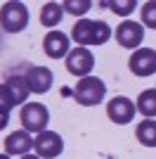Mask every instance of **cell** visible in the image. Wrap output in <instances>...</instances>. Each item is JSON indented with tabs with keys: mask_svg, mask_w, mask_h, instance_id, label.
Segmentation results:
<instances>
[{
	"mask_svg": "<svg viewBox=\"0 0 156 159\" xmlns=\"http://www.w3.org/2000/svg\"><path fill=\"white\" fill-rule=\"evenodd\" d=\"M19 121L24 126L26 133H43L47 131V121H50V112H47L45 105L40 102H28V105L21 107V114H19Z\"/></svg>",
	"mask_w": 156,
	"mask_h": 159,
	"instance_id": "obj_3",
	"label": "cell"
},
{
	"mask_svg": "<svg viewBox=\"0 0 156 159\" xmlns=\"http://www.w3.org/2000/svg\"><path fill=\"white\" fill-rule=\"evenodd\" d=\"M12 107H17V100H14L12 90L7 83H0V112H10Z\"/></svg>",
	"mask_w": 156,
	"mask_h": 159,
	"instance_id": "obj_18",
	"label": "cell"
},
{
	"mask_svg": "<svg viewBox=\"0 0 156 159\" xmlns=\"http://www.w3.org/2000/svg\"><path fill=\"white\" fill-rule=\"evenodd\" d=\"M69 36L62 31H47L45 38H43V50H45V55L50 57V60H62V57H66L69 55Z\"/></svg>",
	"mask_w": 156,
	"mask_h": 159,
	"instance_id": "obj_9",
	"label": "cell"
},
{
	"mask_svg": "<svg viewBox=\"0 0 156 159\" xmlns=\"http://www.w3.org/2000/svg\"><path fill=\"white\" fill-rule=\"evenodd\" d=\"M33 150V138L26 131H14L5 138V154H17V157H24Z\"/></svg>",
	"mask_w": 156,
	"mask_h": 159,
	"instance_id": "obj_11",
	"label": "cell"
},
{
	"mask_svg": "<svg viewBox=\"0 0 156 159\" xmlns=\"http://www.w3.org/2000/svg\"><path fill=\"white\" fill-rule=\"evenodd\" d=\"M33 150L40 159H54L64 152V140L54 131H43L33 138Z\"/></svg>",
	"mask_w": 156,
	"mask_h": 159,
	"instance_id": "obj_5",
	"label": "cell"
},
{
	"mask_svg": "<svg viewBox=\"0 0 156 159\" xmlns=\"http://www.w3.org/2000/svg\"><path fill=\"white\" fill-rule=\"evenodd\" d=\"M135 135L144 147H156V121L154 119L140 121L137 128H135Z\"/></svg>",
	"mask_w": 156,
	"mask_h": 159,
	"instance_id": "obj_16",
	"label": "cell"
},
{
	"mask_svg": "<svg viewBox=\"0 0 156 159\" xmlns=\"http://www.w3.org/2000/svg\"><path fill=\"white\" fill-rule=\"evenodd\" d=\"M62 17H64V5H59V2H45L40 10V24L52 31H54V26H59Z\"/></svg>",
	"mask_w": 156,
	"mask_h": 159,
	"instance_id": "obj_14",
	"label": "cell"
},
{
	"mask_svg": "<svg viewBox=\"0 0 156 159\" xmlns=\"http://www.w3.org/2000/svg\"><path fill=\"white\" fill-rule=\"evenodd\" d=\"M144 40V26L132 19H125L116 26V43L128 50H137Z\"/></svg>",
	"mask_w": 156,
	"mask_h": 159,
	"instance_id": "obj_7",
	"label": "cell"
},
{
	"mask_svg": "<svg viewBox=\"0 0 156 159\" xmlns=\"http://www.w3.org/2000/svg\"><path fill=\"white\" fill-rule=\"evenodd\" d=\"M7 124H10V112H0V131L7 128Z\"/></svg>",
	"mask_w": 156,
	"mask_h": 159,
	"instance_id": "obj_21",
	"label": "cell"
},
{
	"mask_svg": "<svg viewBox=\"0 0 156 159\" xmlns=\"http://www.w3.org/2000/svg\"><path fill=\"white\" fill-rule=\"evenodd\" d=\"M92 69H95V55L88 48H73V50H69V55H66V71L71 76L85 79V76H90Z\"/></svg>",
	"mask_w": 156,
	"mask_h": 159,
	"instance_id": "obj_4",
	"label": "cell"
},
{
	"mask_svg": "<svg viewBox=\"0 0 156 159\" xmlns=\"http://www.w3.org/2000/svg\"><path fill=\"white\" fill-rule=\"evenodd\" d=\"M0 26L7 33H19L28 26V7L24 2L10 0L0 7Z\"/></svg>",
	"mask_w": 156,
	"mask_h": 159,
	"instance_id": "obj_1",
	"label": "cell"
},
{
	"mask_svg": "<svg viewBox=\"0 0 156 159\" xmlns=\"http://www.w3.org/2000/svg\"><path fill=\"white\" fill-rule=\"evenodd\" d=\"M7 86H10V90H12L14 100H17V105H24L26 98L31 95V88H28V81H26V76H21V74H12L10 79L5 81Z\"/></svg>",
	"mask_w": 156,
	"mask_h": 159,
	"instance_id": "obj_15",
	"label": "cell"
},
{
	"mask_svg": "<svg viewBox=\"0 0 156 159\" xmlns=\"http://www.w3.org/2000/svg\"><path fill=\"white\" fill-rule=\"evenodd\" d=\"M135 102L125 95H118V98L109 100V105H106V116H109L114 124L118 126H123V124H130V121L135 119Z\"/></svg>",
	"mask_w": 156,
	"mask_h": 159,
	"instance_id": "obj_8",
	"label": "cell"
},
{
	"mask_svg": "<svg viewBox=\"0 0 156 159\" xmlns=\"http://www.w3.org/2000/svg\"><path fill=\"white\" fill-rule=\"evenodd\" d=\"M0 159H10V154H0Z\"/></svg>",
	"mask_w": 156,
	"mask_h": 159,
	"instance_id": "obj_23",
	"label": "cell"
},
{
	"mask_svg": "<svg viewBox=\"0 0 156 159\" xmlns=\"http://www.w3.org/2000/svg\"><path fill=\"white\" fill-rule=\"evenodd\" d=\"M90 7H92L90 0H66L64 2V12H71V14H76V17L80 14V17H83Z\"/></svg>",
	"mask_w": 156,
	"mask_h": 159,
	"instance_id": "obj_19",
	"label": "cell"
},
{
	"mask_svg": "<svg viewBox=\"0 0 156 159\" xmlns=\"http://www.w3.org/2000/svg\"><path fill=\"white\" fill-rule=\"evenodd\" d=\"M26 81H28V88H31V93H47L54 83V76L47 66H31L28 71H26Z\"/></svg>",
	"mask_w": 156,
	"mask_h": 159,
	"instance_id": "obj_10",
	"label": "cell"
},
{
	"mask_svg": "<svg viewBox=\"0 0 156 159\" xmlns=\"http://www.w3.org/2000/svg\"><path fill=\"white\" fill-rule=\"evenodd\" d=\"M21 159H40V157H36V154H24Z\"/></svg>",
	"mask_w": 156,
	"mask_h": 159,
	"instance_id": "obj_22",
	"label": "cell"
},
{
	"mask_svg": "<svg viewBox=\"0 0 156 159\" xmlns=\"http://www.w3.org/2000/svg\"><path fill=\"white\" fill-rule=\"evenodd\" d=\"M106 95V86H104V81L97 79V76H85V79L78 81L76 90H73V98L78 100V105L83 107H95L99 105Z\"/></svg>",
	"mask_w": 156,
	"mask_h": 159,
	"instance_id": "obj_2",
	"label": "cell"
},
{
	"mask_svg": "<svg viewBox=\"0 0 156 159\" xmlns=\"http://www.w3.org/2000/svg\"><path fill=\"white\" fill-rule=\"evenodd\" d=\"M71 38L78 43V48L95 45V21L92 19H78L71 29Z\"/></svg>",
	"mask_w": 156,
	"mask_h": 159,
	"instance_id": "obj_12",
	"label": "cell"
},
{
	"mask_svg": "<svg viewBox=\"0 0 156 159\" xmlns=\"http://www.w3.org/2000/svg\"><path fill=\"white\" fill-rule=\"evenodd\" d=\"M135 0H114V2H109L111 12L114 14H121V17H125V14H130L132 10H135Z\"/></svg>",
	"mask_w": 156,
	"mask_h": 159,
	"instance_id": "obj_20",
	"label": "cell"
},
{
	"mask_svg": "<svg viewBox=\"0 0 156 159\" xmlns=\"http://www.w3.org/2000/svg\"><path fill=\"white\" fill-rule=\"evenodd\" d=\"M128 66L140 79H147V76L156 74V50L154 48H137L135 52L130 55Z\"/></svg>",
	"mask_w": 156,
	"mask_h": 159,
	"instance_id": "obj_6",
	"label": "cell"
},
{
	"mask_svg": "<svg viewBox=\"0 0 156 159\" xmlns=\"http://www.w3.org/2000/svg\"><path fill=\"white\" fill-rule=\"evenodd\" d=\"M140 14H142V26H149V29L156 31V0L144 2L142 10H140Z\"/></svg>",
	"mask_w": 156,
	"mask_h": 159,
	"instance_id": "obj_17",
	"label": "cell"
},
{
	"mask_svg": "<svg viewBox=\"0 0 156 159\" xmlns=\"http://www.w3.org/2000/svg\"><path fill=\"white\" fill-rule=\"evenodd\" d=\"M135 109L147 119H156V88H147L137 95Z\"/></svg>",
	"mask_w": 156,
	"mask_h": 159,
	"instance_id": "obj_13",
	"label": "cell"
}]
</instances>
